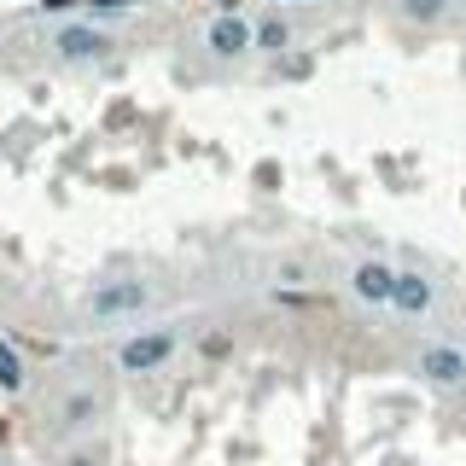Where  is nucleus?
<instances>
[{
  "instance_id": "10",
  "label": "nucleus",
  "mask_w": 466,
  "mask_h": 466,
  "mask_svg": "<svg viewBox=\"0 0 466 466\" xmlns=\"http://www.w3.org/2000/svg\"><path fill=\"white\" fill-rule=\"evenodd\" d=\"M24 385V361L12 356V344L0 339V390H18Z\"/></svg>"
},
{
  "instance_id": "8",
  "label": "nucleus",
  "mask_w": 466,
  "mask_h": 466,
  "mask_svg": "<svg viewBox=\"0 0 466 466\" xmlns=\"http://www.w3.org/2000/svg\"><path fill=\"white\" fill-rule=\"evenodd\" d=\"M257 47H262V53H286V47H291V24H286V18H262V24H257Z\"/></svg>"
},
{
  "instance_id": "1",
  "label": "nucleus",
  "mask_w": 466,
  "mask_h": 466,
  "mask_svg": "<svg viewBox=\"0 0 466 466\" xmlns=\"http://www.w3.org/2000/svg\"><path fill=\"white\" fill-rule=\"evenodd\" d=\"M175 344H181V332H175V327H146V332H135V339H123L116 368H123V373H157L175 356Z\"/></svg>"
},
{
  "instance_id": "7",
  "label": "nucleus",
  "mask_w": 466,
  "mask_h": 466,
  "mask_svg": "<svg viewBox=\"0 0 466 466\" xmlns=\"http://www.w3.org/2000/svg\"><path fill=\"white\" fill-rule=\"evenodd\" d=\"M204 41H210L216 58H239V53L257 47V24H245V18H233V12H222V18L204 29Z\"/></svg>"
},
{
  "instance_id": "6",
  "label": "nucleus",
  "mask_w": 466,
  "mask_h": 466,
  "mask_svg": "<svg viewBox=\"0 0 466 466\" xmlns=\"http://www.w3.org/2000/svg\"><path fill=\"white\" fill-rule=\"evenodd\" d=\"M431 303H437V291H431L426 274H420V268H397V298H390V309H397L402 320H426Z\"/></svg>"
},
{
  "instance_id": "3",
  "label": "nucleus",
  "mask_w": 466,
  "mask_h": 466,
  "mask_svg": "<svg viewBox=\"0 0 466 466\" xmlns=\"http://www.w3.org/2000/svg\"><path fill=\"white\" fill-rule=\"evenodd\" d=\"M106 47H111V35L94 24H58L53 29V53L65 65H94V58H106Z\"/></svg>"
},
{
  "instance_id": "12",
  "label": "nucleus",
  "mask_w": 466,
  "mask_h": 466,
  "mask_svg": "<svg viewBox=\"0 0 466 466\" xmlns=\"http://www.w3.org/2000/svg\"><path fill=\"white\" fill-rule=\"evenodd\" d=\"M65 466H99V461H94V455H70Z\"/></svg>"
},
{
  "instance_id": "5",
  "label": "nucleus",
  "mask_w": 466,
  "mask_h": 466,
  "mask_svg": "<svg viewBox=\"0 0 466 466\" xmlns=\"http://www.w3.org/2000/svg\"><path fill=\"white\" fill-rule=\"evenodd\" d=\"M350 291H356L361 303H373V309H390V298H397V268H390V262H379V257L356 262V274H350Z\"/></svg>"
},
{
  "instance_id": "13",
  "label": "nucleus",
  "mask_w": 466,
  "mask_h": 466,
  "mask_svg": "<svg viewBox=\"0 0 466 466\" xmlns=\"http://www.w3.org/2000/svg\"><path fill=\"white\" fill-rule=\"evenodd\" d=\"M0 466H6V461H0Z\"/></svg>"
},
{
  "instance_id": "9",
  "label": "nucleus",
  "mask_w": 466,
  "mask_h": 466,
  "mask_svg": "<svg viewBox=\"0 0 466 466\" xmlns=\"http://www.w3.org/2000/svg\"><path fill=\"white\" fill-rule=\"evenodd\" d=\"M449 12V0H402V18L408 24H437Z\"/></svg>"
},
{
  "instance_id": "4",
  "label": "nucleus",
  "mask_w": 466,
  "mask_h": 466,
  "mask_svg": "<svg viewBox=\"0 0 466 466\" xmlns=\"http://www.w3.org/2000/svg\"><path fill=\"white\" fill-rule=\"evenodd\" d=\"M420 379H426L431 390H461L466 385V350L426 344V350H420Z\"/></svg>"
},
{
  "instance_id": "11",
  "label": "nucleus",
  "mask_w": 466,
  "mask_h": 466,
  "mask_svg": "<svg viewBox=\"0 0 466 466\" xmlns=\"http://www.w3.org/2000/svg\"><path fill=\"white\" fill-rule=\"evenodd\" d=\"M87 414H94V397H70L65 402V426H87Z\"/></svg>"
},
{
  "instance_id": "2",
  "label": "nucleus",
  "mask_w": 466,
  "mask_h": 466,
  "mask_svg": "<svg viewBox=\"0 0 466 466\" xmlns=\"http://www.w3.org/2000/svg\"><path fill=\"white\" fill-rule=\"evenodd\" d=\"M146 303H152V291H146L140 280H106L87 291V315L94 320H116V315H140Z\"/></svg>"
}]
</instances>
